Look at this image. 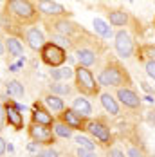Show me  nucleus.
<instances>
[{
    "label": "nucleus",
    "instance_id": "bb28decb",
    "mask_svg": "<svg viewBox=\"0 0 155 157\" xmlns=\"http://www.w3.org/2000/svg\"><path fill=\"white\" fill-rule=\"evenodd\" d=\"M34 157H60L58 155V152L54 150V148H51V146H45V148H42L38 154Z\"/></svg>",
    "mask_w": 155,
    "mask_h": 157
},
{
    "label": "nucleus",
    "instance_id": "7c9ffc66",
    "mask_svg": "<svg viewBox=\"0 0 155 157\" xmlns=\"http://www.w3.org/2000/svg\"><path fill=\"white\" fill-rule=\"evenodd\" d=\"M4 125H6V109H4V105L0 103V132L4 130Z\"/></svg>",
    "mask_w": 155,
    "mask_h": 157
},
{
    "label": "nucleus",
    "instance_id": "c85d7f7f",
    "mask_svg": "<svg viewBox=\"0 0 155 157\" xmlns=\"http://www.w3.org/2000/svg\"><path fill=\"white\" fill-rule=\"evenodd\" d=\"M76 157H97L92 150H83V148H78Z\"/></svg>",
    "mask_w": 155,
    "mask_h": 157
},
{
    "label": "nucleus",
    "instance_id": "9d476101",
    "mask_svg": "<svg viewBox=\"0 0 155 157\" xmlns=\"http://www.w3.org/2000/svg\"><path fill=\"white\" fill-rule=\"evenodd\" d=\"M114 45H115V51H117V54H119L121 58H130V56L134 54V42H132L130 34L126 31L115 33V42H114Z\"/></svg>",
    "mask_w": 155,
    "mask_h": 157
},
{
    "label": "nucleus",
    "instance_id": "f257e3e1",
    "mask_svg": "<svg viewBox=\"0 0 155 157\" xmlns=\"http://www.w3.org/2000/svg\"><path fill=\"white\" fill-rule=\"evenodd\" d=\"M6 13L27 25H32L38 20V11L29 0H6Z\"/></svg>",
    "mask_w": 155,
    "mask_h": 157
},
{
    "label": "nucleus",
    "instance_id": "1a4fd4ad",
    "mask_svg": "<svg viewBox=\"0 0 155 157\" xmlns=\"http://www.w3.org/2000/svg\"><path fill=\"white\" fill-rule=\"evenodd\" d=\"M36 7H38V11L42 15L52 16V18H63V16L67 15V9L63 7L62 4L54 2V0H38Z\"/></svg>",
    "mask_w": 155,
    "mask_h": 157
},
{
    "label": "nucleus",
    "instance_id": "f8f14e48",
    "mask_svg": "<svg viewBox=\"0 0 155 157\" xmlns=\"http://www.w3.org/2000/svg\"><path fill=\"white\" fill-rule=\"evenodd\" d=\"M25 40H27V45L32 49V51H42V47L45 45V34L40 31L38 27L34 25H29L27 31H25Z\"/></svg>",
    "mask_w": 155,
    "mask_h": 157
},
{
    "label": "nucleus",
    "instance_id": "412c9836",
    "mask_svg": "<svg viewBox=\"0 0 155 157\" xmlns=\"http://www.w3.org/2000/svg\"><path fill=\"white\" fill-rule=\"evenodd\" d=\"M92 25H94V31L97 33L99 36H103V38H110L114 34L112 33V27H110L105 20H101V18H94Z\"/></svg>",
    "mask_w": 155,
    "mask_h": 157
},
{
    "label": "nucleus",
    "instance_id": "a878e982",
    "mask_svg": "<svg viewBox=\"0 0 155 157\" xmlns=\"http://www.w3.org/2000/svg\"><path fill=\"white\" fill-rule=\"evenodd\" d=\"M51 42L56 44V45H60V47H63V49L70 47V44H72V40L69 36H63V34H58V33H51Z\"/></svg>",
    "mask_w": 155,
    "mask_h": 157
},
{
    "label": "nucleus",
    "instance_id": "b1692460",
    "mask_svg": "<svg viewBox=\"0 0 155 157\" xmlns=\"http://www.w3.org/2000/svg\"><path fill=\"white\" fill-rule=\"evenodd\" d=\"M49 89H51V92H52V94H58V96L72 94V87H70V85H67L65 81H52V83L49 85Z\"/></svg>",
    "mask_w": 155,
    "mask_h": 157
},
{
    "label": "nucleus",
    "instance_id": "cd10ccee",
    "mask_svg": "<svg viewBox=\"0 0 155 157\" xmlns=\"http://www.w3.org/2000/svg\"><path fill=\"white\" fill-rule=\"evenodd\" d=\"M144 71H146V74H148L152 79H155V62H146Z\"/></svg>",
    "mask_w": 155,
    "mask_h": 157
},
{
    "label": "nucleus",
    "instance_id": "393cba45",
    "mask_svg": "<svg viewBox=\"0 0 155 157\" xmlns=\"http://www.w3.org/2000/svg\"><path fill=\"white\" fill-rule=\"evenodd\" d=\"M74 143L78 144V148H83V150H96V143L90 139V137H87V136H81V134H78L74 136Z\"/></svg>",
    "mask_w": 155,
    "mask_h": 157
},
{
    "label": "nucleus",
    "instance_id": "7ed1b4c3",
    "mask_svg": "<svg viewBox=\"0 0 155 157\" xmlns=\"http://www.w3.org/2000/svg\"><path fill=\"white\" fill-rule=\"evenodd\" d=\"M126 79L128 78H126V72L123 71V67H119L115 63H110V65H107L99 72L97 83L101 87H119V85H123Z\"/></svg>",
    "mask_w": 155,
    "mask_h": 157
},
{
    "label": "nucleus",
    "instance_id": "6ab92c4d",
    "mask_svg": "<svg viewBox=\"0 0 155 157\" xmlns=\"http://www.w3.org/2000/svg\"><path fill=\"white\" fill-rule=\"evenodd\" d=\"M6 92L7 96L15 98V99H22L25 96V89H24V83H20L18 79H9L6 83Z\"/></svg>",
    "mask_w": 155,
    "mask_h": 157
},
{
    "label": "nucleus",
    "instance_id": "a211bd4d",
    "mask_svg": "<svg viewBox=\"0 0 155 157\" xmlns=\"http://www.w3.org/2000/svg\"><path fill=\"white\" fill-rule=\"evenodd\" d=\"M72 109L76 110L78 114H81L83 117H87V119L92 116V105H90V101L85 96H78L72 101Z\"/></svg>",
    "mask_w": 155,
    "mask_h": 157
},
{
    "label": "nucleus",
    "instance_id": "58836bf2",
    "mask_svg": "<svg viewBox=\"0 0 155 157\" xmlns=\"http://www.w3.org/2000/svg\"><path fill=\"white\" fill-rule=\"evenodd\" d=\"M130 2H134V0H130Z\"/></svg>",
    "mask_w": 155,
    "mask_h": 157
},
{
    "label": "nucleus",
    "instance_id": "39448f33",
    "mask_svg": "<svg viewBox=\"0 0 155 157\" xmlns=\"http://www.w3.org/2000/svg\"><path fill=\"white\" fill-rule=\"evenodd\" d=\"M27 132H29L31 141L38 143V144H42V146H51L52 143H56V134H54L52 126L31 123L29 128H27Z\"/></svg>",
    "mask_w": 155,
    "mask_h": 157
},
{
    "label": "nucleus",
    "instance_id": "9b49d317",
    "mask_svg": "<svg viewBox=\"0 0 155 157\" xmlns=\"http://www.w3.org/2000/svg\"><path fill=\"white\" fill-rule=\"evenodd\" d=\"M6 109V121L9 123V126H13L15 130H22L24 128V116H22V110L18 109L15 101H7L4 105Z\"/></svg>",
    "mask_w": 155,
    "mask_h": 157
},
{
    "label": "nucleus",
    "instance_id": "0eeeda50",
    "mask_svg": "<svg viewBox=\"0 0 155 157\" xmlns=\"http://www.w3.org/2000/svg\"><path fill=\"white\" fill-rule=\"evenodd\" d=\"M87 132L96 137L97 141H101L103 144H108L112 141V132H110V126L105 125L103 121H99V119H96V121H89L87 123Z\"/></svg>",
    "mask_w": 155,
    "mask_h": 157
},
{
    "label": "nucleus",
    "instance_id": "2eb2a0df",
    "mask_svg": "<svg viewBox=\"0 0 155 157\" xmlns=\"http://www.w3.org/2000/svg\"><path fill=\"white\" fill-rule=\"evenodd\" d=\"M6 51H7V54L11 58L22 60V56H24V44L16 36H7L6 38Z\"/></svg>",
    "mask_w": 155,
    "mask_h": 157
},
{
    "label": "nucleus",
    "instance_id": "c9c22d12",
    "mask_svg": "<svg viewBox=\"0 0 155 157\" xmlns=\"http://www.w3.org/2000/svg\"><path fill=\"white\" fill-rule=\"evenodd\" d=\"M38 146H40V144H38V143H29V144H27V150H29V152H36V154H38V152H40V150H38Z\"/></svg>",
    "mask_w": 155,
    "mask_h": 157
},
{
    "label": "nucleus",
    "instance_id": "dca6fc26",
    "mask_svg": "<svg viewBox=\"0 0 155 157\" xmlns=\"http://www.w3.org/2000/svg\"><path fill=\"white\" fill-rule=\"evenodd\" d=\"M43 105H45L52 114H62L63 110H65V101L62 99V96L52 94V92L43 98Z\"/></svg>",
    "mask_w": 155,
    "mask_h": 157
},
{
    "label": "nucleus",
    "instance_id": "423d86ee",
    "mask_svg": "<svg viewBox=\"0 0 155 157\" xmlns=\"http://www.w3.org/2000/svg\"><path fill=\"white\" fill-rule=\"evenodd\" d=\"M31 123L52 126L56 123V119H54V116L51 114V110L47 109L42 101H36V103L32 105V110H31Z\"/></svg>",
    "mask_w": 155,
    "mask_h": 157
},
{
    "label": "nucleus",
    "instance_id": "aec40b11",
    "mask_svg": "<svg viewBox=\"0 0 155 157\" xmlns=\"http://www.w3.org/2000/svg\"><path fill=\"white\" fill-rule=\"evenodd\" d=\"M99 98H101L103 109L107 110L110 116H117V114H119V105H117V101L114 99V96H110L108 92H103Z\"/></svg>",
    "mask_w": 155,
    "mask_h": 157
},
{
    "label": "nucleus",
    "instance_id": "72a5a7b5",
    "mask_svg": "<svg viewBox=\"0 0 155 157\" xmlns=\"http://www.w3.org/2000/svg\"><path fill=\"white\" fill-rule=\"evenodd\" d=\"M7 152V141L0 136V157H4V154Z\"/></svg>",
    "mask_w": 155,
    "mask_h": 157
},
{
    "label": "nucleus",
    "instance_id": "6e6552de",
    "mask_svg": "<svg viewBox=\"0 0 155 157\" xmlns=\"http://www.w3.org/2000/svg\"><path fill=\"white\" fill-rule=\"evenodd\" d=\"M60 121H63L65 125H69L72 130H87V117H83L81 114H78L76 110L72 109H65L60 114Z\"/></svg>",
    "mask_w": 155,
    "mask_h": 157
},
{
    "label": "nucleus",
    "instance_id": "e433bc0d",
    "mask_svg": "<svg viewBox=\"0 0 155 157\" xmlns=\"http://www.w3.org/2000/svg\"><path fill=\"white\" fill-rule=\"evenodd\" d=\"M6 52H7V51H6V40L0 36V56H4Z\"/></svg>",
    "mask_w": 155,
    "mask_h": 157
},
{
    "label": "nucleus",
    "instance_id": "c756f323",
    "mask_svg": "<svg viewBox=\"0 0 155 157\" xmlns=\"http://www.w3.org/2000/svg\"><path fill=\"white\" fill-rule=\"evenodd\" d=\"M51 78H52V81H62V71H60V67H56V69L51 71Z\"/></svg>",
    "mask_w": 155,
    "mask_h": 157
},
{
    "label": "nucleus",
    "instance_id": "f704fd0d",
    "mask_svg": "<svg viewBox=\"0 0 155 157\" xmlns=\"http://www.w3.org/2000/svg\"><path fill=\"white\" fill-rule=\"evenodd\" d=\"M108 157H126V155H124V154L121 152V150H119V148H110Z\"/></svg>",
    "mask_w": 155,
    "mask_h": 157
},
{
    "label": "nucleus",
    "instance_id": "20e7f679",
    "mask_svg": "<svg viewBox=\"0 0 155 157\" xmlns=\"http://www.w3.org/2000/svg\"><path fill=\"white\" fill-rule=\"evenodd\" d=\"M40 56H42V62L49 65L51 69H56V67H62L63 63L67 62V51L52 42H47L45 45L40 51Z\"/></svg>",
    "mask_w": 155,
    "mask_h": 157
},
{
    "label": "nucleus",
    "instance_id": "f3484780",
    "mask_svg": "<svg viewBox=\"0 0 155 157\" xmlns=\"http://www.w3.org/2000/svg\"><path fill=\"white\" fill-rule=\"evenodd\" d=\"M76 58H78V65H83V67H92L96 63V52L92 49H87V47H79L76 51Z\"/></svg>",
    "mask_w": 155,
    "mask_h": 157
},
{
    "label": "nucleus",
    "instance_id": "2f4dec72",
    "mask_svg": "<svg viewBox=\"0 0 155 157\" xmlns=\"http://www.w3.org/2000/svg\"><path fill=\"white\" fill-rule=\"evenodd\" d=\"M144 54L150 58L148 62H155V47H146L144 49Z\"/></svg>",
    "mask_w": 155,
    "mask_h": 157
},
{
    "label": "nucleus",
    "instance_id": "ddd939ff",
    "mask_svg": "<svg viewBox=\"0 0 155 157\" xmlns=\"http://www.w3.org/2000/svg\"><path fill=\"white\" fill-rule=\"evenodd\" d=\"M49 29H52V31L58 33V34H63V36H70V34H74L78 31V25L63 16V18H54L49 24Z\"/></svg>",
    "mask_w": 155,
    "mask_h": 157
},
{
    "label": "nucleus",
    "instance_id": "4be33fe9",
    "mask_svg": "<svg viewBox=\"0 0 155 157\" xmlns=\"http://www.w3.org/2000/svg\"><path fill=\"white\" fill-rule=\"evenodd\" d=\"M108 20H110L112 25L121 27V25H126V22H128V15H126V11L115 9V11H110L108 13Z\"/></svg>",
    "mask_w": 155,
    "mask_h": 157
},
{
    "label": "nucleus",
    "instance_id": "5701e85b",
    "mask_svg": "<svg viewBox=\"0 0 155 157\" xmlns=\"http://www.w3.org/2000/svg\"><path fill=\"white\" fill-rule=\"evenodd\" d=\"M52 130H54L56 137H62V139H70L72 137V128L69 125H65L63 121H60V119L52 125Z\"/></svg>",
    "mask_w": 155,
    "mask_h": 157
},
{
    "label": "nucleus",
    "instance_id": "4468645a",
    "mask_svg": "<svg viewBox=\"0 0 155 157\" xmlns=\"http://www.w3.org/2000/svg\"><path fill=\"white\" fill-rule=\"evenodd\" d=\"M115 96H117V99L123 103L124 107H128V109H137L141 105V98L132 89H128V87H119Z\"/></svg>",
    "mask_w": 155,
    "mask_h": 157
},
{
    "label": "nucleus",
    "instance_id": "f03ea898",
    "mask_svg": "<svg viewBox=\"0 0 155 157\" xmlns=\"http://www.w3.org/2000/svg\"><path fill=\"white\" fill-rule=\"evenodd\" d=\"M76 89L81 92V94L85 96H96L99 92V83H96V78L92 76V72L87 69V67H83V65H78L76 69Z\"/></svg>",
    "mask_w": 155,
    "mask_h": 157
},
{
    "label": "nucleus",
    "instance_id": "4c0bfd02",
    "mask_svg": "<svg viewBox=\"0 0 155 157\" xmlns=\"http://www.w3.org/2000/svg\"><path fill=\"white\" fill-rule=\"evenodd\" d=\"M144 99H146V101H148V103H153V98H152V96H146V98H144Z\"/></svg>",
    "mask_w": 155,
    "mask_h": 157
},
{
    "label": "nucleus",
    "instance_id": "473e14b6",
    "mask_svg": "<svg viewBox=\"0 0 155 157\" xmlns=\"http://www.w3.org/2000/svg\"><path fill=\"white\" fill-rule=\"evenodd\" d=\"M126 157H141V152L137 148H134V146H130L128 150H126Z\"/></svg>",
    "mask_w": 155,
    "mask_h": 157
}]
</instances>
